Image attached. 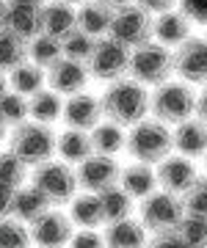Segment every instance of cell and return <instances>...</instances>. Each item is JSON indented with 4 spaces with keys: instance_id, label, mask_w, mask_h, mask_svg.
<instances>
[{
    "instance_id": "43",
    "label": "cell",
    "mask_w": 207,
    "mask_h": 248,
    "mask_svg": "<svg viewBox=\"0 0 207 248\" xmlns=\"http://www.w3.org/2000/svg\"><path fill=\"white\" fill-rule=\"evenodd\" d=\"M196 116L207 124V86H205V91L196 97Z\"/></svg>"
},
{
    "instance_id": "11",
    "label": "cell",
    "mask_w": 207,
    "mask_h": 248,
    "mask_svg": "<svg viewBox=\"0 0 207 248\" xmlns=\"http://www.w3.org/2000/svg\"><path fill=\"white\" fill-rule=\"evenodd\" d=\"M119 171H122V166L111 155H94L91 152L89 157L80 160L78 169H75V174H78V187L89 190V193H99L105 187L116 185Z\"/></svg>"
},
{
    "instance_id": "49",
    "label": "cell",
    "mask_w": 207,
    "mask_h": 248,
    "mask_svg": "<svg viewBox=\"0 0 207 248\" xmlns=\"http://www.w3.org/2000/svg\"><path fill=\"white\" fill-rule=\"evenodd\" d=\"M64 3H72V6H80L83 0H64Z\"/></svg>"
},
{
    "instance_id": "47",
    "label": "cell",
    "mask_w": 207,
    "mask_h": 248,
    "mask_svg": "<svg viewBox=\"0 0 207 248\" xmlns=\"http://www.w3.org/2000/svg\"><path fill=\"white\" fill-rule=\"evenodd\" d=\"M6 6H9V3H6V0H0V25H3V14H6Z\"/></svg>"
},
{
    "instance_id": "15",
    "label": "cell",
    "mask_w": 207,
    "mask_h": 248,
    "mask_svg": "<svg viewBox=\"0 0 207 248\" xmlns=\"http://www.w3.org/2000/svg\"><path fill=\"white\" fill-rule=\"evenodd\" d=\"M61 119L66 127H75V130H86L89 133L94 124H99L105 116H102V105H99V97L94 94H86V91H78V94H69L66 102H64Z\"/></svg>"
},
{
    "instance_id": "1",
    "label": "cell",
    "mask_w": 207,
    "mask_h": 248,
    "mask_svg": "<svg viewBox=\"0 0 207 248\" xmlns=\"http://www.w3.org/2000/svg\"><path fill=\"white\" fill-rule=\"evenodd\" d=\"M99 105L108 122H116L119 127H133L135 122L149 116V91L127 75L108 83V89L99 97Z\"/></svg>"
},
{
    "instance_id": "21",
    "label": "cell",
    "mask_w": 207,
    "mask_h": 248,
    "mask_svg": "<svg viewBox=\"0 0 207 248\" xmlns=\"http://www.w3.org/2000/svg\"><path fill=\"white\" fill-rule=\"evenodd\" d=\"M105 248H146V229L141 221L133 218H122V221L105 223Z\"/></svg>"
},
{
    "instance_id": "6",
    "label": "cell",
    "mask_w": 207,
    "mask_h": 248,
    "mask_svg": "<svg viewBox=\"0 0 207 248\" xmlns=\"http://www.w3.org/2000/svg\"><path fill=\"white\" fill-rule=\"evenodd\" d=\"M31 185L39 187L42 193L47 196L50 204H66L72 202V196L78 193V174L69 163H55V160H47L42 166L33 169L31 174Z\"/></svg>"
},
{
    "instance_id": "4",
    "label": "cell",
    "mask_w": 207,
    "mask_h": 248,
    "mask_svg": "<svg viewBox=\"0 0 207 248\" xmlns=\"http://www.w3.org/2000/svg\"><path fill=\"white\" fill-rule=\"evenodd\" d=\"M9 149L17 155L25 166H42L47 160H53L55 155V133L50 130V124L45 122H28L11 127V138H9Z\"/></svg>"
},
{
    "instance_id": "7",
    "label": "cell",
    "mask_w": 207,
    "mask_h": 248,
    "mask_svg": "<svg viewBox=\"0 0 207 248\" xmlns=\"http://www.w3.org/2000/svg\"><path fill=\"white\" fill-rule=\"evenodd\" d=\"M89 75L94 80H102V83H113L119 78H127V69H130V50H127L122 42L111 39V36H99L94 42V50H91L89 61Z\"/></svg>"
},
{
    "instance_id": "18",
    "label": "cell",
    "mask_w": 207,
    "mask_h": 248,
    "mask_svg": "<svg viewBox=\"0 0 207 248\" xmlns=\"http://www.w3.org/2000/svg\"><path fill=\"white\" fill-rule=\"evenodd\" d=\"M191 25L193 22L174 6V9L160 11L152 17V39H158L166 47H177L191 36Z\"/></svg>"
},
{
    "instance_id": "37",
    "label": "cell",
    "mask_w": 207,
    "mask_h": 248,
    "mask_svg": "<svg viewBox=\"0 0 207 248\" xmlns=\"http://www.w3.org/2000/svg\"><path fill=\"white\" fill-rule=\"evenodd\" d=\"M180 199H182L185 213L207 218V177H196V182H193V185H191Z\"/></svg>"
},
{
    "instance_id": "12",
    "label": "cell",
    "mask_w": 207,
    "mask_h": 248,
    "mask_svg": "<svg viewBox=\"0 0 207 248\" xmlns=\"http://www.w3.org/2000/svg\"><path fill=\"white\" fill-rule=\"evenodd\" d=\"M72 234H75L72 221L61 210H47L42 218L31 223V240L39 248H66Z\"/></svg>"
},
{
    "instance_id": "13",
    "label": "cell",
    "mask_w": 207,
    "mask_h": 248,
    "mask_svg": "<svg viewBox=\"0 0 207 248\" xmlns=\"http://www.w3.org/2000/svg\"><path fill=\"white\" fill-rule=\"evenodd\" d=\"M155 177H158V185H160L163 190H169V193H174V196H182L193 182H196L199 171H196V166H193L191 157L169 155V157H163L160 163H158Z\"/></svg>"
},
{
    "instance_id": "19",
    "label": "cell",
    "mask_w": 207,
    "mask_h": 248,
    "mask_svg": "<svg viewBox=\"0 0 207 248\" xmlns=\"http://www.w3.org/2000/svg\"><path fill=\"white\" fill-rule=\"evenodd\" d=\"M78 28V9L64 0H50L42 6V33H50L55 39L69 36Z\"/></svg>"
},
{
    "instance_id": "10",
    "label": "cell",
    "mask_w": 207,
    "mask_h": 248,
    "mask_svg": "<svg viewBox=\"0 0 207 248\" xmlns=\"http://www.w3.org/2000/svg\"><path fill=\"white\" fill-rule=\"evenodd\" d=\"M174 75L191 86H207V39L188 36L174 50Z\"/></svg>"
},
{
    "instance_id": "9",
    "label": "cell",
    "mask_w": 207,
    "mask_h": 248,
    "mask_svg": "<svg viewBox=\"0 0 207 248\" xmlns=\"http://www.w3.org/2000/svg\"><path fill=\"white\" fill-rule=\"evenodd\" d=\"M185 215V207H182L180 196L169 193V190H160V193H149L141 204V223H144L146 232H171L177 229V223L182 221Z\"/></svg>"
},
{
    "instance_id": "50",
    "label": "cell",
    "mask_w": 207,
    "mask_h": 248,
    "mask_svg": "<svg viewBox=\"0 0 207 248\" xmlns=\"http://www.w3.org/2000/svg\"><path fill=\"white\" fill-rule=\"evenodd\" d=\"M202 157H205V171H207V152H205V155H202Z\"/></svg>"
},
{
    "instance_id": "3",
    "label": "cell",
    "mask_w": 207,
    "mask_h": 248,
    "mask_svg": "<svg viewBox=\"0 0 207 248\" xmlns=\"http://www.w3.org/2000/svg\"><path fill=\"white\" fill-rule=\"evenodd\" d=\"M125 149L135 163H146V166H158L163 157L171 155V130L169 124L158 122V119H141L130 127L125 141Z\"/></svg>"
},
{
    "instance_id": "32",
    "label": "cell",
    "mask_w": 207,
    "mask_h": 248,
    "mask_svg": "<svg viewBox=\"0 0 207 248\" xmlns=\"http://www.w3.org/2000/svg\"><path fill=\"white\" fill-rule=\"evenodd\" d=\"M28 97L17 94V91H6L0 97V122L6 127H17V124L28 122Z\"/></svg>"
},
{
    "instance_id": "45",
    "label": "cell",
    "mask_w": 207,
    "mask_h": 248,
    "mask_svg": "<svg viewBox=\"0 0 207 248\" xmlns=\"http://www.w3.org/2000/svg\"><path fill=\"white\" fill-rule=\"evenodd\" d=\"M6 3H22V6H45L47 0H6Z\"/></svg>"
},
{
    "instance_id": "28",
    "label": "cell",
    "mask_w": 207,
    "mask_h": 248,
    "mask_svg": "<svg viewBox=\"0 0 207 248\" xmlns=\"http://www.w3.org/2000/svg\"><path fill=\"white\" fill-rule=\"evenodd\" d=\"M61 110H64V99L58 91L53 89H39L36 94H31L28 97V116L33 119V122H55V119H61Z\"/></svg>"
},
{
    "instance_id": "22",
    "label": "cell",
    "mask_w": 207,
    "mask_h": 248,
    "mask_svg": "<svg viewBox=\"0 0 207 248\" xmlns=\"http://www.w3.org/2000/svg\"><path fill=\"white\" fill-rule=\"evenodd\" d=\"M119 185L125 187L133 199H146L149 193H155L158 187V177H155V169L146 166V163H130L119 171Z\"/></svg>"
},
{
    "instance_id": "34",
    "label": "cell",
    "mask_w": 207,
    "mask_h": 248,
    "mask_svg": "<svg viewBox=\"0 0 207 248\" xmlns=\"http://www.w3.org/2000/svg\"><path fill=\"white\" fill-rule=\"evenodd\" d=\"M0 248H31V229L17 218H0Z\"/></svg>"
},
{
    "instance_id": "39",
    "label": "cell",
    "mask_w": 207,
    "mask_h": 248,
    "mask_svg": "<svg viewBox=\"0 0 207 248\" xmlns=\"http://www.w3.org/2000/svg\"><path fill=\"white\" fill-rule=\"evenodd\" d=\"M69 248H105V237L94 229H80L69 237Z\"/></svg>"
},
{
    "instance_id": "44",
    "label": "cell",
    "mask_w": 207,
    "mask_h": 248,
    "mask_svg": "<svg viewBox=\"0 0 207 248\" xmlns=\"http://www.w3.org/2000/svg\"><path fill=\"white\" fill-rule=\"evenodd\" d=\"M97 3H102V6H108L111 11H116V9H122V6H130L133 0H97Z\"/></svg>"
},
{
    "instance_id": "26",
    "label": "cell",
    "mask_w": 207,
    "mask_h": 248,
    "mask_svg": "<svg viewBox=\"0 0 207 248\" xmlns=\"http://www.w3.org/2000/svg\"><path fill=\"white\" fill-rule=\"evenodd\" d=\"M69 221L78 223L80 229H97L105 223L102 218V204H99L97 193H86L83 196H72V207H69Z\"/></svg>"
},
{
    "instance_id": "5",
    "label": "cell",
    "mask_w": 207,
    "mask_h": 248,
    "mask_svg": "<svg viewBox=\"0 0 207 248\" xmlns=\"http://www.w3.org/2000/svg\"><path fill=\"white\" fill-rule=\"evenodd\" d=\"M127 75L138 80L141 86H160L174 75V55L160 42H146V45L130 50V69Z\"/></svg>"
},
{
    "instance_id": "30",
    "label": "cell",
    "mask_w": 207,
    "mask_h": 248,
    "mask_svg": "<svg viewBox=\"0 0 207 248\" xmlns=\"http://www.w3.org/2000/svg\"><path fill=\"white\" fill-rule=\"evenodd\" d=\"M28 58L36 63V66H42V69H50L58 58H64V45L61 39H55V36L50 33H39L33 36L31 42H28Z\"/></svg>"
},
{
    "instance_id": "16",
    "label": "cell",
    "mask_w": 207,
    "mask_h": 248,
    "mask_svg": "<svg viewBox=\"0 0 207 248\" xmlns=\"http://www.w3.org/2000/svg\"><path fill=\"white\" fill-rule=\"evenodd\" d=\"M171 149H177L182 157H202L207 152V124L199 116H191L185 122L174 124L171 130Z\"/></svg>"
},
{
    "instance_id": "42",
    "label": "cell",
    "mask_w": 207,
    "mask_h": 248,
    "mask_svg": "<svg viewBox=\"0 0 207 248\" xmlns=\"http://www.w3.org/2000/svg\"><path fill=\"white\" fill-rule=\"evenodd\" d=\"M11 202H14V187L0 182V218H9L11 215Z\"/></svg>"
},
{
    "instance_id": "46",
    "label": "cell",
    "mask_w": 207,
    "mask_h": 248,
    "mask_svg": "<svg viewBox=\"0 0 207 248\" xmlns=\"http://www.w3.org/2000/svg\"><path fill=\"white\" fill-rule=\"evenodd\" d=\"M6 89H9V80H6V72H0V97L6 94Z\"/></svg>"
},
{
    "instance_id": "14",
    "label": "cell",
    "mask_w": 207,
    "mask_h": 248,
    "mask_svg": "<svg viewBox=\"0 0 207 248\" xmlns=\"http://www.w3.org/2000/svg\"><path fill=\"white\" fill-rule=\"evenodd\" d=\"M89 66L83 61H75V58H58V61L47 69V86L53 91H58L61 97H69V94H78V91H86V83H89Z\"/></svg>"
},
{
    "instance_id": "40",
    "label": "cell",
    "mask_w": 207,
    "mask_h": 248,
    "mask_svg": "<svg viewBox=\"0 0 207 248\" xmlns=\"http://www.w3.org/2000/svg\"><path fill=\"white\" fill-rule=\"evenodd\" d=\"M146 248H191V246L171 229V232H158V234H152V240L146 243Z\"/></svg>"
},
{
    "instance_id": "33",
    "label": "cell",
    "mask_w": 207,
    "mask_h": 248,
    "mask_svg": "<svg viewBox=\"0 0 207 248\" xmlns=\"http://www.w3.org/2000/svg\"><path fill=\"white\" fill-rule=\"evenodd\" d=\"M174 232H177L191 248H207V218H202V215L185 213Z\"/></svg>"
},
{
    "instance_id": "8",
    "label": "cell",
    "mask_w": 207,
    "mask_h": 248,
    "mask_svg": "<svg viewBox=\"0 0 207 248\" xmlns=\"http://www.w3.org/2000/svg\"><path fill=\"white\" fill-rule=\"evenodd\" d=\"M108 36L122 42L127 50H135V47L146 45V42H152V14L144 11L141 6H135V3L122 6L111 17Z\"/></svg>"
},
{
    "instance_id": "17",
    "label": "cell",
    "mask_w": 207,
    "mask_h": 248,
    "mask_svg": "<svg viewBox=\"0 0 207 248\" xmlns=\"http://www.w3.org/2000/svg\"><path fill=\"white\" fill-rule=\"evenodd\" d=\"M3 31L19 36L22 42H31L33 36L42 33V6H22V3H9L3 14Z\"/></svg>"
},
{
    "instance_id": "38",
    "label": "cell",
    "mask_w": 207,
    "mask_h": 248,
    "mask_svg": "<svg viewBox=\"0 0 207 248\" xmlns=\"http://www.w3.org/2000/svg\"><path fill=\"white\" fill-rule=\"evenodd\" d=\"M177 9L196 25H207V0H177Z\"/></svg>"
},
{
    "instance_id": "31",
    "label": "cell",
    "mask_w": 207,
    "mask_h": 248,
    "mask_svg": "<svg viewBox=\"0 0 207 248\" xmlns=\"http://www.w3.org/2000/svg\"><path fill=\"white\" fill-rule=\"evenodd\" d=\"M22 61H28V42L0 28V72H11Z\"/></svg>"
},
{
    "instance_id": "35",
    "label": "cell",
    "mask_w": 207,
    "mask_h": 248,
    "mask_svg": "<svg viewBox=\"0 0 207 248\" xmlns=\"http://www.w3.org/2000/svg\"><path fill=\"white\" fill-rule=\"evenodd\" d=\"M25 177H28V166L25 163H22L11 149L0 152V182L17 190V187L25 185Z\"/></svg>"
},
{
    "instance_id": "23",
    "label": "cell",
    "mask_w": 207,
    "mask_h": 248,
    "mask_svg": "<svg viewBox=\"0 0 207 248\" xmlns=\"http://www.w3.org/2000/svg\"><path fill=\"white\" fill-rule=\"evenodd\" d=\"M111 17H113V11L108 6H102L97 0H83L80 9H78V28L83 33L99 39V36H108Z\"/></svg>"
},
{
    "instance_id": "41",
    "label": "cell",
    "mask_w": 207,
    "mask_h": 248,
    "mask_svg": "<svg viewBox=\"0 0 207 248\" xmlns=\"http://www.w3.org/2000/svg\"><path fill=\"white\" fill-rule=\"evenodd\" d=\"M135 6H141L149 14H160V11H169L177 6V0H133Z\"/></svg>"
},
{
    "instance_id": "36",
    "label": "cell",
    "mask_w": 207,
    "mask_h": 248,
    "mask_svg": "<svg viewBox=\"0 0 207 248\" xmlns=\"http://www.w3.org/2000/svg\"><path fill=\"white\" fill-rule=\"evenodd\" d=\"M94 36H89V33H83L80 28H75L69 36H64L61 39V45H64V55L66 58H75V61H89V55H91V50H94Z\"/></svg>"
},
{
    "instance_id": "25",
    "label": "cell",
    "mask_w": 207,
    "mask_h": 248,
    "mask_svg": "<svg viewBox=\"0 0 207 248\" xmlns=\"http://www.w3.org/2000/svg\"><path fill=\"white\" fill-rule=\"evenodd\" d=\"M89 138H91V152L94 155H116V152L125 149V141L127 135L125 130L119 127L116 122H99L89 130Z\"/></svg>"
},
{
    "instance_id": "48",
    "label": "cell",
    "mask_w": 207,
    "mask_h": 248,
    "mask_svg": "<svg viewBox=\"0 0 207 248\" xmlns=\"http://www.w3.org/2000/svg\"><path fill=\"white\" fill-rule=\"evenodd\" d=\"M6 130H9V127H6V124L0 122V141H6Z\"/></svg>"
},
{
    "instance_id": "24",
    "label": "cell",
    "mask_w": 207,
    "mask_h": 248,
    "mask_svg": "<svg viewBox=\"0 0 207 248\" xmlns=\"http://www.w3.org/2000/svg\"><path fill=\"white\" fill-rule=\"evenodd\" d=\"M55 152L61 155L64 163H80L91 155V138L86 130H75V127H66L61 135H55Z\"/></svg>"
},
{
    "instance_id": "29",
    "label": "cell",
    "mask_w": 207,
    "mask_h": 248,
    "mask_svg": "<svg viewBox=\"0 0 207 248\" xmlns=\"http://www.w3.org/2000/svg\"><path fill=\"white\" fill-rule=\"evenodd\" d=\"M45 80H47V72L42 66H36L33 61H22L19 66H14L9 72V86L22 97H31L39 89H45Z\"/></svg>"
},
{
    "instance_id": "27",
    "label": "cell",
    "mask_w": 207,
    "mask_h": 248,
    "mask_svg": "<svg viewBox=\"0 0 207 248\" xmlns=\"http://www.w3.org/2000/svg\"><path fill=\"white\" fill-rule=\"evenodd\" d=\"M99 204H102V218L105 223H113V221H122V218H130L133 215V196L127 193L125 187L119 185H111L105 190H99Z\"/></svg>"
},
{
    "instance_id": "2",
    "label": "cell",
    "mask_w": 207,
    "mask_h": 248,
    "mask_svg": "<svg viewBox=\"0 0 207 248\" xmlns=\"http://www.w3.org/2000/svg\"><path fill=\"white\" fill-rule=\"evenodd\" d=\"M196 91L185 80H166L149 94V113L163 124H180L196 116Z\"/></svg>"
},
{
    "instance_id": "20",
    "label": "cell",
    "mask_w": 207,
    "mask_h": 248,
    "mask_svg": "<svg viewBox=\"0 0 207 248\" xmlns=\"http://www.w3.org/2000/svg\"><path fill=\"white\" fill-rule=\"evenodd\" d=\"M53 204L47 202V196L33 185H22L14 190V202H11V218H17L22 223H33L36 218L50 210Z\"/></svg>"
}]
</instances>
